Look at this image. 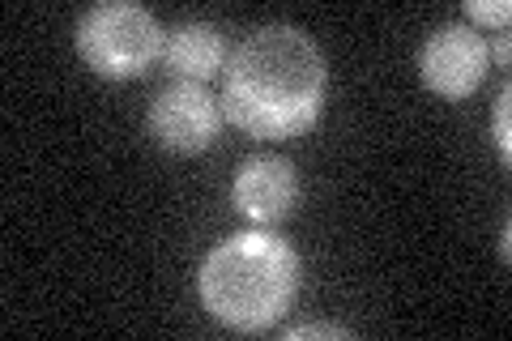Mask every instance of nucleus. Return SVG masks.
Here are the masks:
<instances>
[{"instance_id": "obj_9", "label": "nucleus", "mask_w": 512, "mask_h": 341, "mask_svg": "<svg viewBox=\"0 0 512 341\" xmlns=\"http://www.w3.org/2000/svg\"><path fill=\"white\" fill-rule=\"evenodd\" d=\"M470 18H478V22H495V26H508L512 5H508V0H470Z\"/></svg>"}, {"instance_id": "obj_11", "label": "nucleus", "mask_w": 512, "mask_h": 341, "mask_svg": "<svg viewBox=\"0 0 512 341\" xmlns=\"http://www.w3.org/2000/svg\"><path fill=\"white\" fill-rule=\"evenodd\" d=\"M495 60H500V64H508V39H500V43H495Z\"/></svg>"}, {"instance_id": "obj_1", "label": "nucleus", "mask_w": 512, "mask_h": 341, "mask_svg": "<svg viewBox=\"0 0 512 341\" xmlns=\"http://www.w3.org/2000/svg\"><path fill=\"white\" fill-rule=\"evenodd\" d=\"M325 107V56L299 26H261L227 64L222 111L244 133L295 137Z\"/></svg>"}, {"instance_id": "obj_2", "label": "nucleus", "mask_w": 512, "mask_h": 341, "mask_svg": "<svg viewBox=\"0 0 512 341\" xmlns=\"http://www.w3.org/2000/svg\"><path fill=\"white\" fill-rule=\"evenodd\" d=\"M299 290V256L274 231H244L205 256L201 303L231 329H265Z\"/></svg>"}, {"instance_id": "obj_10", "label": "nucleus", "mask_w": 512, "mask_h": 341, "mask_svg": "<svg viewBox=\"0 0 512 341\" xmlns=\"http://www.w3.org/2000/svg\"><path fill=\"white\" fill-rule=\"evenodd\" d=\"M303 337H338V341H346L350 329H342V324H303V329H291V341H303Z\"/></svg>"}, {"instance_id": "obj_6", "label": "nucleus", "mask_w": 512, "mask_h": 341, "mask_svg": "<svg viewBox=\"0 0 512 341\" xmlns=\"http://www.w3.org/2000/svg\"><path fill=\"white\" fill-rule=\"evenodd\" d=\"M299 201V175L286 158L261 154L248 158L235 175V205L244 209L252 222H278Z\"/></svg>"}, {"instance_id": "obj_3", "label": "nucleus", "mask_w": 512, "mask_h": 341, "mask_svg": "<svg viewBox=\"0 0 512 341\" xmlns=\"http://www.w3.org/2000/svg\"><path fill=\"white\" fill-rule=\"evenodd\" d=\"M77 52L103 77H137L163 52V26L133 0H107L77 22Z\"/></svg>"}, {"instance_id": "obj_7", "label": "nucleus", "mask_w": 512, "mask_h": 341, "mask_svg": "<svg viewBox=\"0 0 512 341\" xmlns=\"http://www.w3.org/2000/svg\"><path fill=\"white\" fill-rule=\"evenodd\" d=\"M163 60L171 64V73H180L184 81H205L227 60V39H222L218 26H210V22H180L163 43Z\"/></svg>"}, {"instance_id": "obj_4", "label": "nucleus", "mask_w": 512, "mask_h": 341, "mask_svg": "<svg viewBox=\"0 0 512 341\" xmlns=\"http://www.w3.org/2000/svg\"><path fill=\"white\" fill-rule=\"evenodd\" d=\"M487 60H491V52H487V43L474 26L448 22L423 43L419 69H423V81L436 94H444V99H461V94L478 90V81L487 77Z\"/></svg>"}, {"instance_id": "obj_8", "label": "nucleus", "mask_w": 512, "mask_h": 341, "mask_svg": "<svg viewBox=\"0 0 512 341\" xmlns=\"http://www.w3.org/2000/svg\"><path fill=\"white\" fill-rule=\"evenodd\" d=\"M508 103H512V90L504 86V90H500V103H495V124H491V128H495V145H500L504 162L512 158V128H508V111H512V107H508Z\"/></svg>"}, {"instance_id": "obj_5", "label": "nucleus", "mask_w": 512, "mask_h": 341, "mask_svg": "<svg viewBox=\"0 0 512 341\" xmlns=\"http://www.w3.org/2000/svg\"><path fill=\"white\" fill-rule=\"evenodd\" d=\"M218 120L222 111L210 99V90H201L197 81H175L158 94V103L150 111V128L167 150L180 154H197L218 137Z\"/></svg>"}]
</instances>
